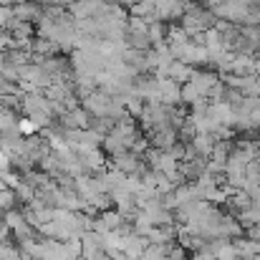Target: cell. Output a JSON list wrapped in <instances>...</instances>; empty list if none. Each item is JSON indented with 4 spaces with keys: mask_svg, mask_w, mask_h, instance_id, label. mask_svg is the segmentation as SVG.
<instances>
[{
    "mask_svg": "<svg viewBox=\"0 0 260 260\" xmlns=\"http://www.w3.org/2000/svg\"><path fill=\"white\" fill-rule=\"evenodd\" d=\"M152 144L159 152H170L177 144V129H159V132H154L152 134Z\"/></svg>",
    "mask_w": 260,
    "mask_h": 260,
    "instance_id": "6da1fadb",
    "label": "cell"
},
{
    "mask_svg": "<svg viewBox=\"0 0 260 260\" xmlns=\"http://www.w3.org/2000/svg\"><path fill=\"white\" fill-rule=\"evenodd\" d=\"M192 69L187 66V63H182V61H174L172 66L167 69V79H172L174 84H187L189 79H192Z\"/></svg>",
    "mask_w": 260,
    "mask_h": 260,
    "instance_id": "7a4b0ae2",
    "label": "cell"
},
{
    "mask_svg": "<svg viewBox=\"0 0 260 260\" xmlns=\"http://www.w3.org/2000/svg\"><path fill=\"white\" fill-rule=\"evenodd\" d=\"M182 101H184V104H192V106H194L197 101H202V96H200V91H197V88L192 86L189 81H187V84L182 86Z\"/></svg>",
    "mask_w": 260,
    "mask_h": 260,
    "instance_id": "3957f363",
    "label": "cell"
},
{
    "mask_svg": "<svg viewBox=\"0 0 260 260\" xmlns=\"http://www.w3.org/2000/svg\"><path fill=\"white\" fill-rule=\"evenodd\" d=\"M18 132L25 134V137H30V134L38 132V124H36L33 119H23V121H18Z\"/></svg>",
    "mask_w": 260,
    "mask_h": 260,
    "instance_id": "277c9868",
    "label": "cell"
},
{
    "mask_svg": "<svg viewBox=\"0 0 260 260\" xmlns=\"http://www.w3.org/2000/svg\"><path fill=\"white\" fill-rule=\"evenodd\" d=\"M15 202V194L13 192H5V189H0V207L5 205V207H10Z\"/></svg>",
    "mask_w": 260,
    "mask_h": 260,
    "instance_id": "5b68a950",
    "label": "cell"
},
{
    "mask_svg": "<svg viewBox=\"0 0 260 260\" xmlns=\"http://www.w3.org/2000/svg\"><path fill=\"white\" fill-rule=\"evenodd\" d=\"M258 144H260V129H258Z\"/></svg>",
    "mask_w": 260,
    "mask_h": 260,
    "instance_id": "8992f818",
    "label": "cell"
}]
</instances>
